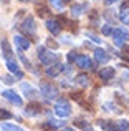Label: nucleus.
Wrapping results in <instances>:
<instances>
[{
  "instance_id": "nucleus-1",
  "label": "nucleus",
  "mask_w": 129,
  "mask_h": 131,
  "mask_svg": "<svg viewBox=\"0 0 129 131\" xmlns=\"http://www.w3.org/2000/svg\"><path fill=\"white\" fill-rule=\"evenodd\" d=\"M38 58H40V61H42L43 65H46V67L55 65L56 61H58V55L53 53V51H50L48 48H45V47L38 48Z\"/></svg>"
},
{
  "instance_id": "nucleus-2",
  "label": "nucleus",
  "mask_w": 129,
  "mask_h": 131,
  "mask_svg": "<svg viewBox=\"0 0 129 131\" xmlns=\"http://www.w3.org/2000/svg\"><path fill=\"white\" fill-rule=\"evenodd\" d=\"M55 113H56V116H60V118H66V116H70V113H71V105L66 101V100H58V101L55 103Z\"/></svg>"
},
{
  "instance_id": "nucleus-3",
  "label": "nucleus",
  "mask_w": 129,
  "mask_h": 131,
  "mask_svg": "<svg viewBox=\"0 0 129 131\" xmlns=\"http://www.w3.org/2000/svg\"><path fill=\"white\" fill-rule=\"evenodd\" d=\"M40 88H42V95L45 96L46 100H55L56 96H58V88H56L55 85L48 83V81H42Z\"/></svg>"
},
{
  "instance_id": "nucleus-4",
  "label": "nucleus",
  "mask_w": 129,
  "mask_h": 131,
  "mask_svg": "<svg viewBox=\"0 0 129 131\" xmlns=\"http://www.w3.org/2000/svg\"><path fill=\"white\" fill-rule=\"evenodd\" d=\"M113 42L116 47H123L124 43H126V40H127V33L124 32L123 28H116V30H113Z\"/></svg>"
},
{
  "instance_id": "nucleus-5",
  "label": "nucleus",
  "mask_w": 129,
  "mask_h": 131,
  "mask_svg": "<svg viewBox=\"0 0 129 131\" xmlns=\"http://www.w3.org/2000/svg\"><path fill=\"white\" fill-rule=\"evenodd\" d=\"M2 96L5 100H8V101H12L15 106H22L23 105L22 98H20V96L17 95V91H13V90H2Z\"/></svg>"
},
{
  "instance_id": "nucleus-6",
  "label": "nucleus",
  "mask_w": 129,
  "mask_h": 131,
  "mask_svg": "<svg viewBox=\"0 0 129 131\" xmlns=\"http://www.w3.org/2000/svg\"><path fill=\"white\" fill-rule=\"evenodd\" d=\"M13 42H15L17 50H20V51H25V50L30 48V40L23 35H15L13 37Z\"/></svg>"
},
{
  "instance_id": "nucleus-7",
  "label": "nucleus",
  "mask_w": 129,
  "mask_h": 131,
  "mask_svg": "<svg viewBox=\"0 0 129 131\" xmlns=\"http://www.w3.org/2000/svg\"><path fill=\"white\" fill-rule=\"evenodd\" d=\"M46 28L50 30V33L51 35H60L61 33V23L58 22V20H46Z\"/></svg>"
},
{
  "instance_id": "nucleus-8",
  "label": "nucleus",
  "mask_w": 129,
  "mask_h": 131,
  "mask_svg": "<svg viewBox=\"0 0 129 131\" xmlns=\"http://www.w3.org/2000/svg\"><path fill=\"white\" fill-rule=\"evenodd\" d=\"M74 63H76L80 68H83V70H88V68L93 67V61H91V58L86 57V55H80V57L76 58V61H74Z\"/></svg>"
},
{
  "instance_id": "nucleus-9",
  "label": "nucleus",
  "mask_w": 129,
  "mask_h": 131,
  "mask_svg": "<svg viewBox=\"0 0 129 131\" xmlns=\"http://www.w3.org/2000/svg\"><path fill=\"white\" fill-rule=\"evenodd\" d=\"M99 78L101 80H113L114 77H116V70H114L113 67H104L103 70H99Z\"/></svg>"
},
{
  "instance_id": "nucleus-10",
  "label": "nucleus",
  "mask_w": 129,
  "mask_h": 131,
  "mask_svg": "<svg viewBox=\"0 0 129 131\" xmlns=\"http://www.w3.org/2000/svg\"><path fill=\"white\" fill-rule=\"evenodd\" d=\"M63 71V65L61 63H55L53 67H50V68H46V77H51V78H55V77H58L60 73Z\"/></svg>"
},
{
  "instance_id": "nucleus-11",
  "label": "nucleus",
  "mask_w": 129,
  "mask_h": 131,
  "mask_svg": "<svg viewBox=\"0 0 129 131\" xmlns=\"http://www.w3.org/2000/svg\"><path fill=\"white\" fill-rule=\"evenodd\" d=\"M22 28L25 30V32H28V33H35V30H36V27H35V20H33L32 17L25 18V22L22 23Z\"/></svg>"
},
{
  "instance_id": "nucleus-12",
  "label": "nucleus",
  "mask_w": 129,
  "mask_h": 131,
  "mask_svg": "<svg viewBox=\"0 0 129 131\" xmlns=\"http://www.w3.org/2000/svg\"><path fill=\"white\" fill-rule=\"evenodd\" d=\"M74 81H76V85H78V86L86 88L88 85H89V77H88L86 73H80L76 78H74Z\"/></svg>"
},
{
  "instance_id": "nucleus-13",
  "label": "nucleus",
  "mask_w": 129,
  "mask_h": 131,
  "mask_svg": "<svg viewBox=\"0 0 129 131\" xmlns=\"http://www.w3.org/2000/svg\"><path fill=\"white\" fill-rule=\"evenodd\" d=\"M94 57H96V60L99 61V63H106V61L109 60V55L104 50H101V48H96V50H94Z\"/></svg>"
},
{
  "instance_id": "nucleus-14",
  "label": "nucleus",
  "mask_w": 129,
  "mask_h": 131,
  "mask_svg": "<svg viewBox=\"0 0 129 131\" xmlns=\"http://www.w3.org/2000/svg\"><path fill=\"white\" fill-rule=\"evenodd\" d=\"M20 90H22V91H23V95H25V96H28V98H30V96H35V95H36L35 88H33L30 83H22V85H20Z\"/></svg>"
},
{
  "instance_id": "nucleus-15",
  "label": "nucleus",
  "mask_w": 129,
  "mask_h": 131,
  "mask_svg": "<svg viewBox=\"0 0 129 131\" xmlns=\"http://www.w3.org/2000/svg\"><path fill=\"white\" fill-rule=\"evenodd\" d=\"M119 18H121V22H123V23H127V25H129V7L127 5H123V7H121V10H119Z\"/></svg>"
},
{
  "instance_id": "nucleus-16",
  "label": "nucleus",
  "mask_w": 129,
  "mask_h": 131,
  "mask_svg": "<svg viewBox=\"0 0 129 131\" xmlns=\"http://www.w3.org/2000/svg\"><path fill=\"white\" fill-rule=\"evenodd\" d=\"M2 55H3V58H7V60L12 58V48H10V45H8L7 40L2 42Z\"/></svg>"
},
{
  "instance_id": "nucleus-17",
  "label": "nucleus",
  "mask_w": 129,
  "mask_h": 131,
  "mask_svg": "<svg viewBox=\"0 0 129 131\" xmlns=\"http://www.w3.org/2000/svg\"><path fill=\"white\" fill-rule=\"evenodd\" d=\"M40 111H42V108H40L38 105H35V103H32L30 106H27V110H25V113H27V115H30V116L40 115Z\"/></svg>"
},
{
  "instance_id": "nucleus-18",
  "label": "nucleus",
  "mask_w": 129,
  "mask_h": 131,
  "mask_svg": "<svg viewBox=\"0 0 129 131\" xmlns=\"http://www.w3.org/2000/svg\"><path fill=\"white\" fill-rule=\"evenodd\" d=\"M7 68H8L12 73H17V71H20L18 63H17L15 60H12V58H10V60H7Z\"/></svg>"
},
{
  "instance_id": "nucleus-19",
  "label": "nucleus",
  "mask_w": 129,
  "mask_h": 131,
  "mask_svg": "<svg viewBox=\"0 0 129 131\" xmlns=\"http://www.w3.org/2000/svg\"><path fill=\"white\" fill-rule=\"evenodd\" d=\"M2 129L3 131H25L23 128H20V126H17V125H10V123H3Z\"/></svg>"
},
{
  "instance_id": "nucleus-20",
  "label": "nucleus",
  "mask_w": 129,
  "mask_h": 131,
  "mask_svg": "<svg viewBox=\"0 0 129 131\" xmlns=\"http://www.w3.org/2000/svg\"><path fill=\"white\" fill-rule=\"evenodd\" d=\"M99 125L103 126L106 131H119L118 129V126L114 125V123H108V121H99Z\"/></svg>"
},
{
  "instance_id": "nucleus-21",
  "label": "nucleus",
  "mask_w": 129,
  "mask_h": 131,
  "mask_svg": "<svg viewBox=\"0 0 129 131\" xmlns=\"http://www.w3.org/2000/svg\"><path fill=\"white\" fill-rule=\"evenodd\" d=\"M74 126H78V128H84L86 131H89V125H88L84 119H81V118H76V119H74Z\"/></svg>"
},
{
  "instance_id": "nucleus-22",
  "label": "nucleus",
  "mask_w": 129,
  "mask_h": 131,
  "mask_svg": "<svg viewBox=\"0 0 129 131\" xmlns=\"http://www.w3.org/2000/svg\"><path fill=\"white\" fill-rule=\"evenodd\" d=\"M10 118H13L12 113L7 111V110H3V108H0V121H3V119H10Z\"/></svg>"
},
{
  "instance_id": "nucleus-23",
  "label": "nucleus",
  "mask_w": 129,
  "mask_h": 131,
  "mask_svg": "<svg viewBox=\"0 0 129 131\" xmlns=\"http://www.w3.org/2000/svg\"><path fill=\"white\" fill-rule=\"evenodd\" d=\"M123 50H121V57H123V60L124 61H129V47L127 45H123Z\"/></svg>"
},
{
  "instance_id": "nucleus-24",
  "label": "nucleus",
  "mask_w": 129,
  "mask_h": 131,
  "mask_svg": "<svg viewBox=\"0 0 129 131\" xmlns=\"http://www.w3.org/2000/svg\"><path fill=\"white\" fill-rule=\"evenodd\" d=\"M50 5L55 10H63V2L61 0H50Z\"/></svg>"
},
{
  "instance_id": "nucleus-25",
  "label": "nucleus",
  "mask_w": 129,
  "mask_h": 131,
  "mask_svg": "<svg viewBox=\"0 0 129 131\" xmlns=\"http://www.w3.org/2000/svg\"><path fill=\"white\" fill-rule=\"evenodd\" d=\"M2 81L5 85H12L13 81H15V77H12V75H3V77H2Z\"/></svg>"
},
{
  "instance_id": "nucleus-26",
  "label": "nucleus",
  "mask_w": 129,
  "mask_h": 131,
  "mask_svg": "<svg viewBox=\"0 0 129 131\" xmlns=\"http://www.w3.org/2000/svg\"><path fill=\"white\" fill-rule=\"evenodd\" d=\"M81 8H83V7H81V5H73V8H71V13H73L74 17L81 15Z\"/></svg>"
},
{
  "instance_id": "nucleus-27",
  "label": "nucleus",
  "mask_w": 129,
  "mask_h": 131,
  "mask_svg": "<svg viewBox=\"0 0 129 131\" xmlns=\"http://www.w3.org/2000/svg\"><path fill=\"white\" fill-rule=\"evenodd\" d=\"M66 58H68V61H70V63H74V61H76V58H78V55L74 53V51H70V53L66 55Z\"/></svg>"
},
{
  "instance_id": "nucleus-28",
  "label": "nucleus",
  "mask_w": 129,
  "mask_h": 131,
  "mask_svg": "<svg viewBox=\"0 0 129 131\" xmlns=\"http://www.w3.org/2000/svg\"><path fill=\"white\" fill-rule=\"evenodd\" d=\"M103 33L104 35H111V33H113V28H111L109 25H104L103 27Z\"/></svg>"
},
{
  "instance_id": "nucleus-29",
  "label": "nucleus",
  "mask_w": 129,
  "mask_h": 131,
  "mask_svg": "<svg viewBox=\"0 0 129 131\" xmlns=\"http://www.w3.org/2000/svg\"><path fill=\"white\" fill-rule=\"evenodd\" d=\"M81 93H83V90H81V91H78V93H71V98H73V100H80V96H81Z\"/></svg>"
},
{
  "instance_id": "nucleus-30",
  "label": "nucleus",
  "mask_w": 129,
  "mask_h": 131,
  "mask_svg": "<svg viewBox=\"0 0 129 131\" xmlns=\"http://www.w3.org/2000/svg\"><path fill=\"white\" fill-rule=\"evenodd\" d=\"M46 43H48V47H51V48H56V47H58V45H56V42H53L51 38H48V42H46Z\"/></svg>"
},
{
  "instance_id": "nucleus-31",
  "label": "nucleus",
  "mask_w": 129,
  "mask_h": 131,
  "mask_svg": "<svg viewBox=\"0 0 129 131\" xmlns=\"http://www.w3.org/2000/svg\"><path fill=\"white\" fill-rule=\"evenodd\" d=\"M23 78V71H17L15 73V80H22Z\"/></svg>"
},
{
  "instance_id": "nucleus-32",
  "label": "nucleus",
  "mask_w": 129,
  "mask_h": 131,
  "mask_svg": "<svg viewBox=\"0 0 129 131\" xmlns=\"http://www.w3.org/2000/svg\"><path fill=\"white\" fill-rule=\"evenodd\" d=\"M88 35H89V38H91V40H94V42H96V43H101V38H98V37L91 35V33H88Z\"/></svg>"
},
{
  "instance_id": "nucleus-33",
  "label": "nucleus",
  "mask_w": 129,
  "mask_h": 131,
  "mask_svg": "<svg viewBox=\"0 0 129 131\" xmlns=\"http://www.w3.org/2000/svg\"><path fill=\"white\" fill-rule=\"evenodd\" d=\"M114 2H116V0H106V3H108V5H113Z\"/></svg>"
},
{
  "instance_id": "nucleus-34",
  "label": "nucleus",
  "mask_w": 129,
  "mask_h": 131,
  "mask_svg": "<svg viewBox=\"0 0 129 131\" xmlns=\"http://www.w3.org/2000/svg\"><path fill=\"white\" fill-rule=\"evenodd\" d=\"M63 131H74L73 128H66V129H63Z\"/></svg>"
},
{
  "instance_id": "nucleus-35",
  "label": "nucleus",
  "mask_w": 129,
  "mask_h": 131,
  "mask_svg": "<svg viewBox=\"0 0 129 131\" xmlns=\"http://www.w3.org/2000/svg\"><path fill=\"white\" fill-rule=\"evenodd\" d=\"M20 2H28V0H20Z\"/></svg>"
},
{
  "instance_id": "nucleus-36",
  "label": "nucleus",
  "mask_w": 129,
  "mask_h": 131,
  "mask_svg": "<svg viewBox=\"0 0 129 131\" xmlns=\"http://www.w3.org/2000/svg\"><path fill=\"white\" fill-rule=\"evenodd\" d=\"M61 2H70V0H61Z\"/></svg>"
},
{
  "instance_id": "nucleus-37",
  "label": "nucleus",
  "mask_w": 129,
  "mask_h": 131,
  "mask_svg": "<svg viewBox=\"0 0 129 131\" xmlns=\"http://www.w3.org/2000/svg\"><path fill=\"white\" fill-rule=\"evenodd\" d=\"M5 2H7V0H5Z\"/></svg>"
}]
</instances>
